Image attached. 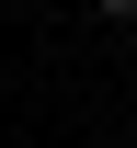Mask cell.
<instances>
[{
	"label": "cell",
	"instance_id": "cell-1",
	"mask_svg": "<svg viewBox=\"0 0 137 148\" xmlns=\"http://www.w3.org/2000/svg\"><path fill=\"white\" fill-rule=\"evenodd\" d=\"M103 23H137V0H103Z\"/></svg>",
	"mask_w": 137,
	"mask_h": 148
}]
</instances>
